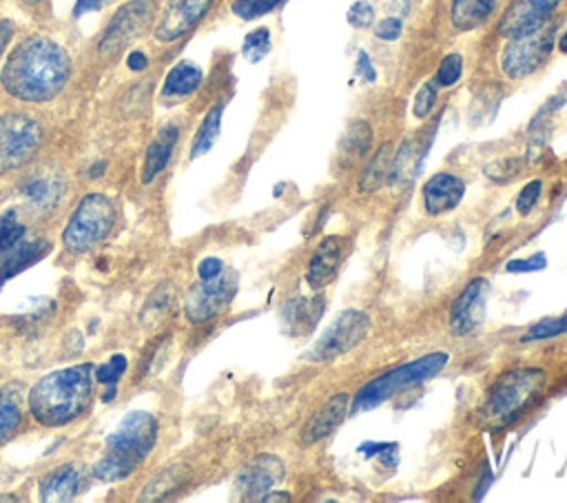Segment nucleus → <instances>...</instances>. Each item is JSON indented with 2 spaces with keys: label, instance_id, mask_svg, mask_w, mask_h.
I'll return each instance as SVG.
<instances>
[{
  "label": "nucleus",
  "instance_id": "72a5a7b5",
  "mask_svg": "<svg viewBox=\"0 0 567 503\" xmlns=\"http://www.w3.org/2000/svg\"><path fill=\"white\" fill-rule=\"evenodd\" d=\"M436 104V84L434 82H425L421 84V89L414 93V100H412V115L416 120H425L432 109Z\"/></svg>",
  "mask_w": 567,
  "mask_h": 503
},
{
  "label": "nucleus",
  "instance_id": "393cba45",
  "mask_svg": "<svg viewBox=\"0 0 567 503\" xmlns=\"http://www.w3.org/2000/svg\"><path fill=\"white\" fill-rule=\"evenodd\" d=\"M199 84H202V69L190 62H179L166 73L162 93L168 97H179V95L193 93Z\"/></svg>",
  "mask_w": 567,
  "mask_h": 503
},
{
  "label": "nucleus",
  "instance_id": "a211bd4d",
  "mask_svg": "<svg viewBox=\"0 0 567 503\" xmlns=\"http://www.w3.org/2000/svg\"><path fill=\"white\" fill-rule=\"evenodd\" d=\"M350 410V397L339 392V394H332L301 428L299 432V439L303 445H312V443H319L321 439H326L348 414Z\"/></svg>",
  "mask_w": 567,
  "mask_h": 503
},
{
  "label": "nucleus",
  "instance_id": "412c9836",
  "mask_svg": "<svg viewBox=\"0 0 567 503\" xmlns=\"http://www.w3.org/2000/svg\"><path fill=\"white\" fill-rule=\"evenodd\" d=\"M177 126H164L157 137L151 142V146L146 148V155H144V164H142V182L148 184L153 182V177L168 164L171 155H173V148H175V142H177Z\"/></svg>",
  "mask_w": 567,
  "mask_h": 503
},
{
  "label": "nucleus",
  "instance_id": "a878e982",
  "mask_svg": "<svg viewBox=\"0 0 567 503\" xmlns=\"http://www.w3.org/2000/svg\"><path fill=\"white\" fill-rule=\"evenodd\" d=\"M186 479H188V468L186 465H171V468L162 470L153 481H148V485L140 494V501L166 499L168 494L177 492Z\"/></svg>",
  "mask_w": 567,
  "mask_h": 503
},
{
  "label": "nucleus",
  "instance_id": "4468645a",
  "mask_svg": "<svg viewBox=\"0 0 567 503\" xmlns=\"http://www.w3.org/2000/svg\"><path fill=\"white\" fill-rule=\"evenodd\" d=\"M210 4L213 0H168L155 27V38L162 42L182 38L208 13Z\"/></svg>",
  "mask_w": 567,
  "mask_h": 503
},
{
  "label": "nucleus",
  "instance_id": "cd10ccee",
  "mask_svg": "<svg viewBox=\"0 0 567 503\" xmlns=\"http://www.w3.org/2000/svg\"><path fill=\"white\" fill-rule=\"evenodd\" d=\"M492 9L483 7L478 0H452L450 18L452 24L461 31H472L489 18Z\"/></svg>",
  "mask_w": 567,
  "mask_h": 503
},
{
  "label": "nucleus",
  "instance_id": "79ce46f5",
  "mask_svg": "<svg viewBox=\"0 0 567 503\" xmlns=\"http://www.w3.org/2000/svg\"><path fill=\"white\" fill-rule=\"evenodd\" d=\"M359 452L365 456V459H372V456H394L396 452V443H379V441H365L359 445Z\"/></svg>",
  "mask_w": 567,
  "mask_h": 503
},
{
  "label": "nucleus",
  "instance_id": "1a4fd4ad",
  "mask_svg": "<svg viewBox=\"0 0 567 503\" xmlns=\"http://www.w3.org/2000/svg\"><path fill=\"white\" fill-rule=\"evenodd\" d=\"M237 292V275L233 270H221L215 277L199 279L184 299V312L188 321L202 324L219 312H224Z\"/></svg>",
  "mask_w": 567,
  "mask_h": 503
},
{
  "label": "nucleus",
  "instance_id": "e433bc0d",
  "mask_svg": "<svg viewBox=\"0 0 567 503\" xmlns=\"http://www.w3.org/2000/svg\"><path fill=\"white\" fill-rule=\"evenodd\" d=\"M281 0H244V2H235L233 11L244 18V20H255L268 11H272Z\"/></svg>",
  "mask_w": 567,
  "mask_h": 503
},
{
  "label": "nucleus",
  "instance_id": "49530a36",
  "mask_svg": "<svg viewBox=\"0 0 567 503\" xmlns=\"http://www.w3.org/2000/svg\"><path fill=\"white\" fill-rule=\"evenodd\" d=\"M146 55L142 53V51H131L128 53V58H126V66L131 69V71H142L144 66H146Z\"/></svg>",
  "mask_w": 567,
  "mask_h": 503
},
{
  "label": "nucleus",
  "instance_id": "2f4dec72",
  "mask_svg": "<svg viewBox=\"0 0 567 503\" xmlns=\"http://www.w3.org/2000/svg\"><path fill=\"white\" fill-rule=\"evenodd\" d=\"M268 51H270V31H268L266 27H259V29L250 31V33L244 38L241 55H244L248 62H259Z\"/></svg>",
  "mask_w": 567,
  "mask_h": 503
},
{
  "label": "nucleus",
  "instance_id": "f8f14e48",
  "mask_svg": "<svg viewBox=\"0 0 567 503\" xmlns=\"http://www.w3.org/2000/svg\"><path fill=\"white\" fill-rule=\"evenodd\" d=\"M489 284L485 277H474L467 281L450 306V330L454 337H465L476 332L485 321Z\"/></svg>",
  "mask_w": 567,
  "mask_h": 503
},
{
  "label": "nucleus",
  "instance_id": "58836bf2",
  "mask_svg": "<svg viewBox=\"0 0 567 503\" xmlns=\"http://www.w3.org/2000/svg\"><path fill=\"white\" fill-rule=\"evenodd\" d=\"M348 22L354 27V29H365L374 22V9L370 2L365 0H359L354 2L350 9H348Z\"/></svg>",
  "mask_w": 567,
  "mask_h": 503
},
{
  "label": "nucleus",
  "instance_id": "8fccbe9b",
  "mask_svg": "<svg viewBox=\"0 0 567 503\" xmlns=\"http://www.w3.org/2000/svg\"><path fill=\"white\" fill-rule=\"evenodd\" d=\"M558 51H560V53H567V29H565V33H563L560 40H558Z\"/></svg>",
  "mask_w": 567,
  "mask_h": 503
},
{
  "label": "nucleus",
  "instance_id": "f704fd0d",
  "mask_svg": "<svg viewBox=\"0 0 567 503\" xmlns=\"http://www.w3.org/2000/svg\"><path fill=\"white\" fill-rule=\"evenodd\" d=\"M24 235V226L18 222L16 211H7L0 215V248H7L16 242H20Z\"/></svg>",
  "mask_w": 567,
  "mask_h": 503
},
{
  "label": "nucleus",
  "instance_id": "473e14b6",
  "mask_svg": "<svg viewBox=\"0 0 567 503\" xmlns=\"http://www.w3.org/2000/svg\"><path fill=\"white\" fill-rule=\"evenodd\" d=\"M461 73H463V58H461V53H447L439 62V69H436V75H434V84L441 86V89L454 86L458 82Z\"/></svg>",
  "mask_w": 567,
  "mask_h": 503
},
{
  "label": "nucleus",
  "instance_id": "9d476101",
  "mask_svg": "<svg viewBox=\"0 0 567 503\" xmlns=\"http://www.w3.org/2000/svg\"><path fill=\"white\" fill-rule=\"evenodd\" d=\"M370 332V319L361 310H343L310 348V361H332L357 348Z\"/></svg>",
  "mask_w": 567,
  "mask_h": 503
},
{
  "label": "nucleus",
  "instance_id": "6e6552de",
  "mask_svg": "<svg viewBox=\"0 0 567 503\" xmlns=\"http://www.w3.org/2000/svg\"><path fill=\"white\" fill-rule=\"evenodd\" d=\"M42 142L40 124L22 113L0 117V173H9L27 164Z\"/></svg>",
  "mask_w": 567,
  "mask_h": 503
},
{
  "label": "nucleus",
  "instance_id": "37998d69",
  "mask_svg": "<svg viewBox=\"0 0 567 503\" xmlns=\"http://www.w3.org/2000/svg\"><path fill=\"white\" fill-rule=\"evenodd\" d=\"M224 270V264H221V259H217V257H206V259H202L199 261V266H197V275H199V279H206V277H215L217 273H221Z\"/></svg>",
  "mask_w": 567,
  "mask_h": 503
},
{
  "label": "nucleus",
  "instance_id": "4c0bfd02",
  "mask_svg": "<svg viewBox=\"0 0 567 503\" xmlns=\"http://www.w3.org/2000/svg\"><path fill=\"white\" fill-rule=\"evenodd\" d=\"M124 370H126V359L122 355H113L104 366H100L95 370V377H97V381L113 386L124 374Z\"/></svg>",
  "mask_w": 567,
  "mask_h": 503
},
{
  "label": "nucleus",
  "instance_id": "c756f323",
  "mask_svg": "<svg viewBox=\"0 0 567 503\" xmlns=\"http://www.w3.org/2000/svg\"><path fill=\"white\" fill-rule=\"evenodd\" d=\"M567 332V312L563 315H554V317H545L536 324H532L527 328V332L523 335V341H538V339H551L558 335Z\"/></svg>",
  "mask_w": 567,
  "mask_h": 503
},
{
  "label": "nucleus",
  "instance_id": "9b49d317",
  "mask_svg": "<svg viewBox=\"0 0 567 503\" xmlns=\"http://www.w3.org/2000/svg\"><path fill=\"white\" fill-rule=\"evenodd\" d=\"M151 18H153L151 0H128L126 4H122L104 29V35L97 44L100 55L106 60H113L148 27Z\"/></svg>",
  "mask_w": 567,
  "mask_h": 503
},
{
  "label": "nucleus",
  "instance_id": "2eb2a0df",
  "mask_svg": "<svg viewBox=\"0 0 567 503\" xmlns=\"http://www.w3.org/2000/svg\"><path fill=\"white\" fill-rule=\"evenodd\" d=\"M348 239L343 235H326L310 255L306 268V284L315 290L326 288L339 273L346 257Z\"/></svg>",
  "mask_w": 567,
  "mask_h": 503
},
{
  "label": "nucleus",
  "instance_id": "603ef678",
  "mask_svg": "<svg viewBox=\"0 0 567 503\" xmlns=\"http://www.w3.org/2000/svg\"><path fill=\"white\" fill-rule=\"evenodd\" d=\"M235 2H244V0H235Z\"/></svg>",
  "mask_w": 567,
  "mask_h": 503
},
{
  "label": "nucleus",
  "instance_id": "a18cd8bd",
  "mask_svg": "<svg viewBox=\"0 0 567 503\" xmlns=\"http://www.w3.org/2000/svg\"><path fill=\"white\" fill-rule=\"evenodd\" d=\"M102 4H104V0H78V2H75V9H73V16L80 18V16L89 13V11L100 9Z\"/></svg>",
  "mask_w": 567,
  "mask_h": 503
},
{
  "label": "nucleus",
  "instance_id": "dca6fc26",
  "mask_svg": "<svg viewBox=\"0 0 567 503\" xmlns=\"http://www.w3.org/2000/svg\"><path fill=\"white\" fill-rule=\"evenodd\" d=\"M284 463L277 454L255 456L237 476V492L244 499H261L284 479Z\"/></svg>",
  "mask_w": 567,
  "mask_h": 503
},
{
  "label": "nucleus",
  "instance_id": "5701e85b",
  "mask_svg": "<svg viewBox=\"0 0 567 503\" xmlns=\"http://www.w3.org/2000/svg\"><path fill=\"white\" fill-rule=\"evenodd\" d=\"M323 312V297H297L292 299L286 310H284V319L290 324L292 335H306L317 319Z\"/></svg>",
  "mask_w": 567,
  "mask_h": 503
},
{
  "label": "nucleus",
  "instance_id": "7ed1b4c3",
  "mask_svg": "<svg viewBox=\"0 0 567 503\" xmlns=\"http://www.w3.org/2000/svg\"><path fill=\"white\" fill-rule=\"evenodd\" d=\"M155 439L157 421L151 412H126L115 430L106 437V452L93 468L95 479L106 483L126 479L137 468V463L144 461V456L153 450Z\"/></svg>",
  "mask_w": 567,
  "mask_h": 503
},
{
  "label": "nucleus",
  "instance_id": "f03ea898",
  "mask_svg": "<svg viewBox=\"0 0 567 503\" xmlns=\"http://www.w3.org/2000/svg\"><path fill=\"white\" fill-rule=\"evenodd\" d=\"M91 394L93 366L80 363L44 374L29 392V408L42 425H62L89 408Z\"/></svg>",
  "mask_w": 567,
  "mask_h": 503
},
{
  "label": "nucleus",
  "instance_id": "4be33fe9",
  "mask_svg": "<svg viewBox=\"0 0 567 503\" xmlns=\"http://www.w3.org/2000/svg\"><path fill=\"white\" fill-rule=\"evenodd\" d=\"M80 487V474L75 470V465L64 463L55 470H51L49 474H44V479L40 481V499L42 501H66L71 499Z\"/></svg>",
  "mask_w": 567,
  "mask_h": 503
},
{
  "label": "nucleus",
  "instance_id": "c85d7f7f",
  "mask_svg": "<svg viewBox=\"0 0 567 503\" xmlns=\"http://www.w3.org/2000/svg\"><path fill=\"white\" fill-rule=\"evenodd\" d=\"M372 146V129L368 122L363 120H354L348 124L343 140H341V148L346 151V157L352 160H361L365 157V153Z\"/></svg>",
  "mask_w": 567,
  "mask_h": 503
},
{
  "label": "nucleus",
  "instance_id": "0eeeda50",
  "mask_svg": "<svg viewBox=\"0 0 567 503\" xmlns=\"http://www.w3.org/2000/svg\"><path fill=\"white\" fill-rule=\"evenodd\" d=\"M509 42L501 53V71L509 80H523L536 73L549 58L554 49V29L540 27L532 33L507 38Z\"/></svg>",
  "mask_w": 567,
  "mask_h": 503
},
{
  "label": "nucleus",
  "instance_id": "3c124183",
  "mask_svg": "<svg viewBox=\"0 0 567 503\" xmlns=\"http://www.w3.org/2000/svg\"><path fill=\"white\" fill-rule=\"evenodd\" d=\"M24 2H29V4H33V2H40V0H24Z\"/></svg>",
  "mask_w": 567,
  "mask_h": 503
},
{
  "label": "nucleus",
  "instance_id": "7c9ffc66",
  "mask_svg": "<svg viewBox=\"0 0 567 503\" xmlns=\"http://www.w3.org/2000/svg\"><path fill=\"white\" fill-rule=\"evenodd\" d=\"M20 425V408L9 392H0V443L7 441Z\"/></svg>",
  "mask_w": 567,
  "mask_h": 503
},
{
  "label": "nucleus",
  "instance_id": "c9c22d12",
  "mask_svg": "<svg viewBox=\"0 0 567 503\" xmlns=\"http://www.w3.org/2000/svg\"><path fill=\"white\" fill-rule=\"evenodd\" d=\"M540 195H543V182L540 179L527 182L523 186V191L518 193V197H516V213L518 215H529L532 208L538 204Z\"/></svg>",
  "mask_w": 567,
  "mask_h": 503
},
{
  "label": "nucleus",
  "instance_id": "b1692460",
  "mask_svg": "<svg viewBox=\"0 0 567 503\" xmlns=\"http://www.w3.org/2000/svg\"><path fill=\"white\" fill-rule=\"evenodd\" d=\"M392 162H394V155H392V146L390 144H383L374 155L372 160L368 162V166L363 168L359 182H357V191L359 193H374L383 186V182L388 179V175L392 173Z\"/></svg>",
  "mask_w": 567,
  "mask_h": 503
},
{
  "label": "nucleus",
  "instance_id": "09e8293b",
  "mask_svg": "<svg viewBox=\"0 0 567 503\" xmlns=\"http://www.w3.org/2000/svg\"><path fill=\"white\" fill-rule=\"evenodd\" d=\"M261 499H264V501H288L290 496H288V494H268V492H266Z\"/></svg>",
  "mask_w": 567,
  "mask_h": 503
},
{
  "label": "nucleus",
  "instance_id": "aec40b11",
  "mask_svg": "<svg viewBox=\"0 0 567 503\" xmlns=\"http://www.w3.org/2000/svg\"><path fill=\"white\" fill-rule=\"evenodd\" d=\"M49 253L47 239H33V242H16L7 248H0V286L9 281L13 275L22 273L31 264L40 261Z\"/></svg>",
  "mask_w": 567,
  "mask_h": 503
},
{
  "label": "nucleus",
  "instance_id": "ddd939ff",
  "mask_svg": "<svg viewBox=\"0 0 567 503\" xmlns=\"http://www.w3.org/2000/svg\"><path fill=\"white\" fill-rule=\"evenodd\" d=\"M558 2L560 0H512L498 20V33L503 38H516L545 27Z\"/></svg>",
  "mask_w": 567,
  "mask_h": 503
},
{
  "label": "nucleus",
  "instance_id": "423d86ee",
  "mask_svg": "<svg viewBox=\"0 0 567 503\" xmlns=\"http://www.w3.org/2000/svg\"><path fill=\"white\" fill-rule=\"evenodd\" d=\"M115 222V208L109 197L100 193H91L80 199L75 211L71 213L66 228L62 233V242L73 253H84L97 246L111 230Z\"/></svg>",
  "mask_w": 567,
  "mask_h": 503
},
{
  "label": "nucleus",
  "instance_id": "6ab92c4d",
  "mask_svg": "<svg viewBox=\"0 0 567 503\" xmlns=\"http://www.w3.org/2000/svg\"><path fill=\"white\" fill-rule=\"evenodd\" d=\"M64 191V179L55 168H40L22 184V197L33 211H51Z\"/></svg>",
  "mask_w": 567,
  "mask_h": 503
},
{
  "label": "nucleus",
  "instance_id": "c03bdc74",
  "mask_svg": "<svg viewBox=\"0 0 567 503\" xmlns=\"http://www.w3.org/2000/svg\"><path fill=\"white\" fill-rule=\"evenodd\" d=\"M357 73L363 78V82H374V78H377L365 51H359V55H357Z\"/></svg>",
  "mask_w": 567,
  "mask_h": 503
},
{
  "label": "nucleus",
  "instance_id": "a19ab883",
  "mask_svg": "<svg viewBox=\"0 0 567 503\" xmlns=\"http://www.w3.org/2000/svg\"><path fill=\"white\" fill-rule=\"evenodd\" d=\"M401 31H403V22H401V18H394V16L383 18V20L377 22V27H374V35H377L379 40H385V42L399 40Z\"/></svg>",
  "mask_w": 567,
  "mask_h": 503
},
{
  "label": "nucleus",
  "instance_id": "39448f33",
  "mask_svg": "<svg viewBox=\"0 0 567 503\" xmlns=\"http://www.w3.org/2000/svg\"><path fill=\"white\" fill-rule=\"evenodd\" d=\"M450 361V355L443 352V350H434V352H427L419 359H412L408 363H401L383 374H379L377 379L368 381L359 392L357 397L352 399L350 408L352 412H361V410H372L377 406H381L383 401H388L390 397L399 394V392H405L414 386H421L423 381L436 377Z\"/></svg>",
  "mask_w": 567,
  "mask_h": 503
},
{
  "label": "nucleus",
  "instance_id": "20e7f679",
  "mask_svg": "<svg viewBox=\"0 0 567 503\" xmlns=\"http://www.w3.org/2000/svg\"><path fill=\"white\" fill-rule=\"evenodd\" d=\"M543 388L545 370L540 366H518L505 370L487 388L481 414L492 425H507L538 399Z\"/></svg>",
  "mask_w": 567,
  "mask_h": 503
},
{
  "label": "nucleus",
  "instance_id": "ea45409f",
  "mask_svg": "<svg viewBox=\"0 0 567 503\" xmlns=\"http://www.w3.org/2000/svg\"><path fill=\"white\" fill-rule=\"evenodd\" d=\"M545 266H547L545 253H534L532 257H525V259H509L505 264V270L507 273H534V270H540Z\"/></svg>",
  "mask_w": 567,
  "mask_h": 503
},
{
  "label": "nucleus",
  "instance_id": "bb28decb",
  "mask_svg": "<svg viewBox=\"0 0 567 503\" xmlns=\"http://www.w3.org/2000/svg\"><path fill=\"white\" fill-rule=\"evenodd\" d=\"M221 111H224V104H215L206 117L202 120L195 137H193V144H190V157H202L204 153H208L213 148V144L217 142L219 137V126H221Z\"/></svg>",
  "mask_w": 567,
  "mask_h": 503
},
{
  "label": "nucleus",
  "instance_id": "f257e3e1",
  "mask_svg": "<svg viewBox=\"0 0 567 503\" xmlns=\"http://www.w3.org/2000/svg\"><path fill=\"white\" fill-rule=\"evenodd\" d=\"M71 75L66 51L42 35L22 40L7 58L0 82L4 91L24 102H47L55 97Z\"/></svg>",
  "mask_w": 567,
  "mask_h": 503
},
{
  "label": "nucleus",
  "instance_id": "f3484780",
  "mask_svg": "<svg viewBox=\"0 0 567 503\" xmlns=\"http://www.w3.org/2000/svg\"><path fill=\"white\" fill-rule=\"evenodd\" d=\"M465 195V182L447 171H439L425 179L421 186V202L427 215L439 217L454 211Z\"/></svg>",
  "mask_w": 567,
  "mask_h": 503
},
{
  "label": "nucleus",
  "instance_id": "de8ad7c7",
  "mask_svg": "<svg viewBox=\"0 0 567 503\" xmlns=\"http://www.w3.org/2000/svg\"><path fill=\"white\" fill-rule=\"evenodd\" d=\"M11 35H13V24L9 20H0V55L7 49Z\"/></svg>",
  "mask_w": 567,
  "mask_h": 503
}]
</instances>
